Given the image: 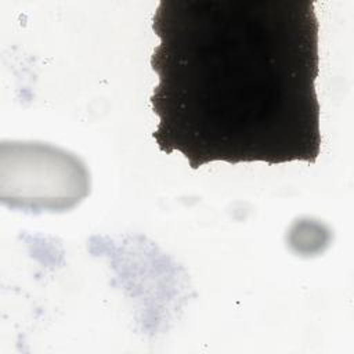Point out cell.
<instances>
[{"instance_id":"cell-1","label":"cell","mask_w":354,"mask_h":354,"mask_svg":"<svg viewBox=\"0 0 354 354\" xmlns=\"http://www.w3.org/2000/svg\"><path fill=\"white\" fill-rule=\"evenodd\" d=\"M151 65L158 148L212 162L314 163L321 152L311 0H162Z\"/></svg>"},{"instance_id":"cell-2","label":"cell","mask_w":354,"mask_h":354,"mask_svg":"<svg viewBox=\"0 0 354 354\" xmlns=\"http://www.w3.org/2000/svg\"><path fill=\"white\" fill-rule=\"evenodd\" d=\"M3 142L1 199L32 212H64L90 191V177L75 155L40 142Z\"/></svg>"}]
</instances>
